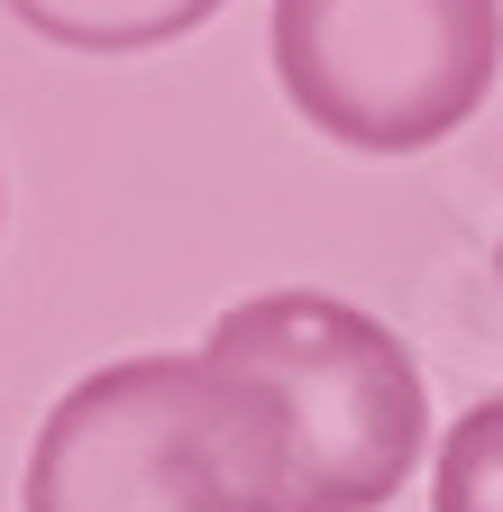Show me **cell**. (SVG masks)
<instances>
[{
    "instance_id": "5",
    "label": "cell",
    "mask_w": 503,
    "mask_h": 512,
    "mask_svg": "<svg viewBox=\"0 0 503 512\" xmlns=\"http://www.w3.org/2000/svg\"><path fill=\"white\" fill-rule=\"evenodd\" d=\"M439 512H503V394L439 439Z\"/></svg>"
},
{
    "instance_id": "1",
    "label": "cell",
    "mask_w": 503,
    "mask_h": 512,
    "mask_svg": "<svg viewBox=\"0 0 503 512\" xmlns=\"http://www.w3.org/2000/svg\"><path fill=\"white\" fill-rule=\"evenodd\" d=\"M28 512H284V421L202 357L92 366L37 430Z\"/></svg>"
},
{
    "instance_id": "3",
    "label": "cell",
    "mask_w": 503,
    "mask_h": 512,
    "mask_svg": "<svg viewBox=\"0 0 503 512\" xmlns=\"http://www.w3.org/2000/svg\"><path fill=\"white\" fill-rule=\"evenodd\" d=\"M494 0H275V74L293 110L366 156L449 138L494 92Z\"/></svg>"
},
{
    "instance_id": "2",
    "label": "cell",
    "mask_w": 503,
    "mask_h": 512,
    "mask_svg": "<svg viewBox=\"0 0 503 512\" xmlns=\"http://www.w3.org/2000/svg\"><path fill=\"white\" fill-rule=\"evenodd\" d=\"M202 366L257 384L284 421V512H375L421 467V366L385 320L330 293H257L220 311Z\"/></svg>"
},
{
    "instance_id": "4",
    "label": "cell",
    "mask_w": 503,
    "mask_h": 512,
    "mask_svg": "<svg viewBox=\"0 0 503 512\" xmlns=\"http://www.w3.org/2000/svg\"><path fill=\"white\" fill-rule=\"evenodd\" d=\"M10 10L55 37V46H101V55H129V46H165L183 28H202L220 0H10Z\"/></svg>"
}]
</instances>
